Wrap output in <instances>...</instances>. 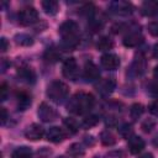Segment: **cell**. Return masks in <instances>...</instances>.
Wrapping results in <instances>:
<instances>
[{"label": "cell", "instance_id": "1", "mask_svg": "<svg viewBox=\"0 0 158 158\" xmlns=\"http://www.w3.org/2000/svg\"><path fill=\"white\" fill-rule=\"evenodd\" d=\"M59 35L62 37L63 47L67 49L75 48L80 42L79 25L73 20H68L59 26Z\"/></svg>", "mask_w": 158, "mask_h": 158}, {"label": "cell", "instance_id": "2", "mask_svg": "<svg viewBox=\"0 0 158 158\" xmlns=\"http://www.w3.org/2000/svg\"><path fill=\"white\" fill-rule=\"evenodd\" d=\"M94 102H95V99L91 94L80 91L72 96L67 107H68V111L72 114L84 115L91 110V107L94 106Z\"/></svg>", "mask_w": 158, "mask_h": 158}, {"label": "cell", "instance_id": "3", "mask_svg": "<svg viewBox=\"0 0 158 158\" xmlns=\"http://www.w3.org/2000/svg\"><path fill=\"white\" fill-rule=\"evenodd\" d=\"M68 93H69V89H68V85L60 80H54L52 81L48 88H47V96L57 102V104H60L63 102L67 96H68Z\"/></svg>", "mask_w": 158, "mask_h": 158}, {"label": "cell", "instance_id": "4", "mask_svg": "<svg viewBox=\"0 0 158 158\" xmlns=\"http://www.w3.org/2000/svg\"><path fill=\"white\" fill-rule=\"evenodd\" d=\"M38 21V12L35 7L27 6L19 12V22L22 26H30Z\"/></svg>", "mask_w": 158, "mask_h": 158}, {"label": "cell", "instance_id": "5", "mask_svg": "<svg viewBox=\"0 0 158 158\" xmlns=\"http://www.w3.org/2000/svg\"><path fill=\"white\" fill-rule=\"evenodd\" d=\"M62 72H63V75H64L67 79L75 80V79L78 78V75H79V68H78V63H77L75 58H73V57L67 58V59L63 62Z\"/></svg>", "mask_w": 158, "mask_h": 158}, {"label": "cell", "instance_id": "6", "mask_svg": "<svg viewBox=\"0 0 158 158\" xmlns=\"http://www.w3.org/2000/svg\"><path fill=\"white\" fill-rule=\"evenodd\" d=\"M110 10L115 15L127 16V15H131L133 12V5L131 2H128V1L117 0V1H112L110 4Z\"/></svg>", "mask_w": 158, "mask_h": 158}, {"label": "cell", "instance_id": "7", "mask_svg": "<svg viewBox=\"0 0 158 158\" xmlns=\"http://www.w3.org/2000/svg\"><path fill=\"white\" fill-rule=\"evenodd\" d=\"M115 88H116V80L114 78H104V79L99 80V83L96 85L98 93L104 98H107L109 95H111L112 91L115 90Z\"/></svg>", "mask_w": 158, "mask_h": 158}, {"label": "cell", "instance_id": "8", "mask_svg": "<svg viewBox=\"0 0 158 158\" xmlns=\"http://www.w3.org/2000/svg\"><path fill=\"white\" fill-rule=\"evenodd\" d=\"M101 67L106 70H115L120 65V58L115 53H105L100 58Z\"/></svg>", "mask_w": 158, "mask_h": 158}, {"label": "cell", "instance_id": "9", "mask_svg": "<svg viewBox=\"0 0 158 158\" xmlns=\"http://www.w3.org/2000/svg\"><path fill=\"white\" fill-rule=\"evenodd\" d=\"M37 114H38V117H40L43 122L53 121V120L56 118V116H57L54 109H53L52 106H49L48 104H46V102H42V104L40 105Z\"/></svg>", "mask_w": 158, "mask_h": 158}, {"label": "cell", "instance_id": "10", "mask_svg": "<svg viewBox=\"0 0 158 158\" xmlns=\"http://www.w3.org/2000/svg\"><path fill=\"white\" fill-rule=\"evenodd\" d=\"M44 136V130L41 125L38 123H32L30 125L26 131H25V137L30 141H38Z\"/></svg>", "mask_w": 158, "mask_h": 158}, {"label": "cell", "instance_id": "11", "mask_svg": "<svg viewBox=\"0 0 158 158\" xmlns=\"http://www.w3.org/2000/svg\"><path fill=\"white\" fill-rule=\"evenodd\" d=\"M84 78L86 81H95L100 78V70L96 64L93 62H86L84 65Z\"/></svg>", "mask_w": 158, "mask_h": 158}, {"label": "cell", "instance_id": "12", "mask_svg": "<svg viewBox=\"0 0 158 158\" xmlns=\"http://www.w3.org/2000/svg\"><path fill=\"white\" fill-rule=\"evenodd\" d=\"M46 137L49 142L52 143H60L62 141H64L65 138V132L63 128L58 127V126H52L47 133H46Z\"/></svg>", "mask_w": 158, "mask_h": 158}, {"label": "cell", "instance_id": "13", "mask_svg": "<svg viewBox=\"0 0 158 158\" xmlns=\"http://www.w3.org/2000/svg\"><path fill=\"white\" fill-rule=\"evenodd\" d=\"M127 147H128V151H130L132 154H138V153L142 152L143 148H144V141H143L139 136L132 135V136L128 138Z\"/></svg>", "mask_w": 158, "mask_h": 158}, {"label": "cell", "instance_id": "14", "mask_svg": "<svg viewBox=\"0 0 158 158\" xmlns=\"http://www.w3.org/2000/svg\"><path fill=\"white\" fill-rule=\"evenodd\" d=\"M143 41V36L141 35V32L138 31H133V32H128L125 37H123V44L126 47H137L142 43Z\"/></svg>", "mask_w": 158, "mask_h": 158}, {"label": "cell", "instance_id": "15", "mask_svg": "<svg viewBox=\"0 0 158 158\" xmlns=\"http://www.w3.org/2000/svg\"><path fill=\"white\" fill-rule=\"evenodd\" d=\"M141 12L143 16L152 17L158 14V1L157 0H147L141 6Z\"/></svg>", "mask_w": 158, "mask_h": 158}, {"label": "cell", "instance_id": "16", "mask_svg": "<svg viewBox=\"0 0 158 158\" xmlns=\"http://www.w3.org/2000/svg\"><path fill=\"white\" fill-rule=\"evenodd\" d=\"M17 75H19L20 80L23 81V83H26V84H32V83H35V80H36V74H35V72H33L31 68H28V67H22V68H20V69L17 70Z\"/></svg>", "mask_w": 158, "mask_h": 158}, {"label": "cell", "instance_id": "17", "mask_svg": "<svg viewBox=\"0 0 158 158\" xmlns=\"http://www.w3.org/2000/svg\"><path fill=\"white\" fill-rule=\"evenodd\" d=\"M132 70L135 72L136 75H142L146 70V59L142 54L137 56L132 63Z\"/></svg>", "mask_w": 158, "mask_h": 158}, {"label": "cell", "instance_id": "18", "mask_svg": "<svg viewBox=\"0 0 158 158\" xmlns=\"http://www.w3.org/2000/svg\"><path fill=\"white\" fill-rule=\"evenodd\" d=\"M42 9L49 16H54L59 10V4L56 0H44L42 1Z\"/></svg>", "mask_w": 158, "mask_h": 158}, {"label": "cell", "instance_id": "19", "mask_svg": "<svg viewBox=\"0 0 158 158\" xmlns=\"http://www.w3.org/2000/svg\"><path fill=\"white\" fill-rule=\"evenodd\" d=\"M30 105H31V96L25 91L19 93L17 94V107H19V110L25 111V110L28 109Z\"/></svg>", "mask_w": 158, "mask_h": 158}, {"label": "cell", "instance_id": "20", "mask_svg": "<svg viewBox=\"0 0 158 158\" xmlns=\"http://www.w3.org/2000/svg\"><path fill=\"white\" fill-rule=\"evenodd\" d=\"M11 158H32V149L27 146L17 147L12 151Z\"/></svg>", "mask_w": 158, "mask_h": 158}, {"label": "cell", "instance_id": "21", "mask_svg": "<svg viewBox=\"0 0 158 158\" xmlns=\"http://www.w3.org/2000/svg\"><path fill=\"white\" fill-rule=\"evenodd\" d=\"M43 58L47 62H49V63H54V62L59 60V58H60V51L58 48H56V47L47 48L46 52H44V54H43Z\"/></svg>", "mask_w": 158, "mask_h": 158}, {"label": "cell", "instance_id": "22", "mask_svg": "<svg viewBox=\"0 0 158 158\" xmlns=\"http://www.w3.org/2000/svg\"><path fill=\"white\" fill-rule=\"evenodd\" d=\"M67 152H68V154L72 158H81L85 154V149L83 148V146L80 143H73V144H70Z\"/></svg>", "mask_w": 158, "mask_h": 158}, {"label": "cell", "instance_id": "23", "mask_svg": "<svg viewBox=\"0 0 158 158\" xmlns=\"http://www.w3.org/2000/svg\"><path fill=\"white\" fill-rule=\"evenodd\" d=\"M96 46H98V49H99V51L105 52V51H109V49H111V48L114 47V41H112L110 37L104 36V37H100V38H99Z\"/></svg>", "mask_w": 158, "mask_h": 158}, {"label": "cell", "instance_id": "24", "mask_svg": "<svg viewBox=\"0 0 158 158\" xmlns=\"http://www.w3.org/2000/svg\"><path fill=\"white\" fill-rule=\"evenodd\" d=\"M100 141H101V143L105 144V146H112V144L116 143V138H115L114 133H112L111 131H109V130H105V131L101 132V135H100Z\"/></svg>", "mask_w": 158, "mask_h": 158}, {"label": "cell", "instance_id": "25", "mask_svg": "<svg viewBox=\"0 0 158 158\" xmlns=\"http://www.w3.org/2000/svg\"><path fill=\"white\" fill-rule=\"evenodd\" d=\"M144 112V107H143V105L142 104H133L132 106H131V109H130V116H131V118L132 120H138L141 116H142V114Z\"/></svg>", "mask_w": 158, "mask_h": 158}, {"label": "cell", "instance_id": "26", "mask_svg": "<svg viewBox=\"0 0 158 158\" xmlns=\"http://www.w3.org/2000/svg\"><path fill=\"white\" fill-rule=\"evenodd\" d=\"M64 125H65V127L70 131V132H77V131H79V128H80V126H81V123H79L74 117H65L64 118Z\"/></svg>", "mask_w": 158, "mask_h": 158}, {"label": "cell", "instance_id": "27", "mask_svg": "<svg viewBox=\"0 0 158 158\" xmlns=\"http://www.w3.org/2000/svg\"><path fill=\"white\" fill-rule=\"evenodd\" d=\"M98 122H99V117H98L96 115H89V116H86V117L83 120L81 126H83L84 128H91V127H94Z\"/></svg>", "mask_w": 158, "mask_h": 158}, {"label": "cell", "instance_id": "28", "mask_svg": "<svg viewBox=\"0 0 158 158\" xmlns=\"http://www.w3.org/2000/svg\"><path fill=\"white\" fill-rule=\"evenodd\" d=\"M15 40H16V43L21 44V46H30V44H32V38L28 35H25V33L17 35L15 37Z\"/></svg>", "mask_w": 158, "mask_h": 158}, {"label": "cell", "instance_id": "29", "mask_svg": "<svg viewBox=\"0 0 158 158\" xmlns=\"http://www.w3.org/2000/svg\"><path fill=\"white\" fill-rule=\"evenodd\" d=\"M120 135L125 138H130L132 136V126L130 123H123L121 127H120Z\"/></svg>", "mask_w": 158, "mask_h": 158}, {"label": "cell", "instance_id": "30", "mask_svg": "<svg viewBox=\"0 0 158 158\" xmlns=\"http://www.w3.org/2000/svg\"><path fill=\"white\" fill-rule=\"evenodd\" d=\"M147 30L149 32V35H152L153 37H158V21H152L148 23Z\"/></svg>", "mask_w": 158, "mask_h": 158}, {"label": "cell", "instance_id": "31", "mask_svg": "<svg viewBox=\"0 0 158 158\" xmlns=\"http://www.w3.org/2000/svg\"><path fill=\"white\" fill-rule=\"evenodd\" d=\"M7 95H9V86L6 83H1V85H0V100L5 101L7 99Z\"/></svg>", "mask_w": 158, "mask_h": 158}, {"label": "cell", "instance_id": "32", "mask_svg": "<svg viewBox=\"0 0 158 158\" xmlns=\"http://www.w3.org/2000/svg\"><path fill=\"white\" fill-rule=\"evenodd\" d=\"M154 127V122L153 121H144L143 123H142V130L144 131V132H149L152 128Z\"/></svg>", "mask_w": 158, "mask_h": 158}, {"label": "cell", "instance_id": "33", "mask_svg": "<svg viewBox=\"0 0 158 158\" xmlns=\"http://www.w3.org/2000/svg\"><path fill=\"white\" fill-rule=\"evenodd\" d=\"M0 49H1V52H6L9 49V42L5 37H2L0 40Z\"/></svg>", "mask_w": 158, "mask_h": 158}, {"label": "cell", "instance_id": "34", "mask_svg": "<svg viewBox=\"0 0 158 158\" xmlns=\"http://www.w3.org/2000/svg\"><path fill=\"white\" fill-rule=\"evenodd\" d=\"M149 111H151L154 116H158V100L154 101V102H152V104L149 105Z\"/></svg>", "mask_w": 158, "mask_h": 158}, {"label": "cell", "instance_id": "35", "mask_svg": "<svg viewBox=\"0 0 158 158\" xmlns=\"http://www.w3.org/2000/svg\"><path fill=\"white\" fill-rule=\"evenodd\" d=\"M0 112H1V116H0V118H1V125H5V122H6V120H7V111H6L5 107H1V109H0Z\"/></svg>", "mask_w": 158, "mask_h": 158}, {"label": "cell", "instance_id": "36", "mask_svg": "<svg viewBox=\"0 0 158 158\" xmlns=\"http://www.w3.org/2000/svg\"><path fill=\"white\" fill-rule=\"evenodd\" d=\"M153 57L154 58H158V43L153 47Z\"/></svg>", "mask_w": 158, "mask_h": 158}, {"label": "cell", "instance_id": "37", "mask_svg": "<svg viewBox=\"0 0 158 158\" xmlns=\"http://www.w3.org/2000/svg\"><path fill=\"white\" fill-rule=\"evenodd\" d=\"M139 158H154V157H153L152 153H144V154H142Z\"/></svg>", "mask_w": 158, "mask_h": 158}, {"label": "cell", "instance_id": "38", "mask_svg": "<svg viewBox=\"0 0 158 158\" xmlns=\"http://www.w3.org/2000/svg\"><path fill=\"white\" fill-rule=\"evenodd\" d=\"M153 75H154V78L158 80V65L154 68V70H153Z\"/></svg>", "mask_w": 158, "mask_h": 158}, {"label": "cell", "instance_id": "39", "mask_svg": "<svg viewBox=\"0 0 158 158\" xmlns=\"http://www.w3.org/2000/svg\"><path fill=\"white\" fill-rule=\"evenodd\" d=\"M153 144H154V146L158 148V133H157V135H156V137L153 138Z\"/></svg>", "mask_w": 158, "mask_h": 158}, {"label": "cell", "instance_id": "40", "mask_svg": "<svg viewBox=\"0 0 158 158\" xmlns=\"http://www.w3.org/2000/svg\"><path fill=\"white\" fill-rule=\"evenodd\" d=\"M57 158H65V157H63V156H60V157H57Z\"/></svg>", "mask_w": 158, "mask_h": 158}, {"label": "cell", "instance_id": "41", "mask_svg": "<svg viewBox=\"0 0 158 158\" xmlns=\"http://www.w3.org/2000/svg\"><path fill=\"white\" fill-rule=\"evenodd\" d=\"M93 158H101V157H98V156H96V157H93Z\"/></svg>", "mask_w": 158, "mask_h": 158}]
</instances>
